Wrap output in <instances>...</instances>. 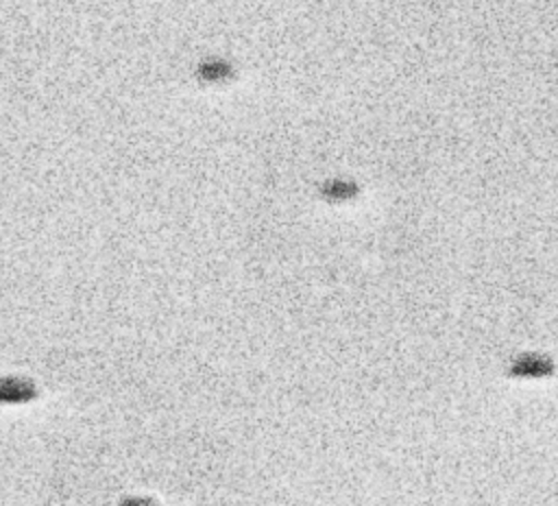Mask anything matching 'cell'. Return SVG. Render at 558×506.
Returning <instances> with one entry per match:
<instances>
[{"instance_id": "1", "label": "cell", "mask_w": 558, "mask_h": 506, "mask_svg": "<svg viewBox=\"0 0 558 506\" xmlns=\"http://www.w3.org/2000/svg\"><path fill=\"white\" fill-rule=\"evenodd\" d=\"M547 371H549V362H543L538 358L532 360L530 356L521 358L514 364V373H519V375H541V373H547Z\"/></svg>"}]
</instances>
